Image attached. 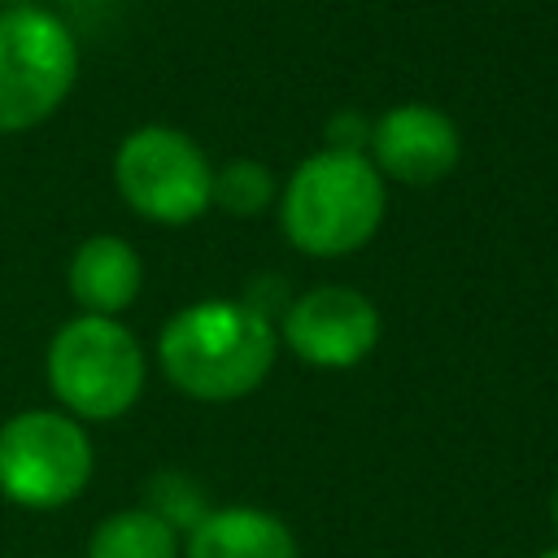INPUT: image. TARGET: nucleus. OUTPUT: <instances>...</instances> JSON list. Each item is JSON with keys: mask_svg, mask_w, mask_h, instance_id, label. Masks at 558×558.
I'll return each instance as SVG.
<instances>
[{"mask_svg": "<svg viewBox=\"0 0 558 558\" xmlns=\"http://www.w3.org/2000/svg\"><path fill=\"white\" fill-rule=\"evenodd\" d=\"M275 209L279 231L296 253L349 257L379 235L388 214V183L366 153L323 144L283 179Z\"/></svg>", "mask_w": 558, "mask_h": 558, "instance_id": "obj_2", "label": "nucleus"}, {"mask_svg": "<svg viewBox=\"0 0 558 558\" xmlns=\"http://www.w3.org/2000/svg\"><path fill=\"white\" fill-rule=\"evenodd\" d=\"M113 187L144 222L187 227L214 209V161L187 131L144 122L113 148Z\"/></svg>", "mask_w": 558, "mask_h": 558, "instance_id": "obj_5", "label": "nucleus"}, {"mask_svg": "<svg viewBox=\"0 0 558 558\" xmlns=\"http://www.w3.org/2000/svg\"><path fill=\"white\" fill-rule=\"evenodd\" d=\"M96 449L87 423L65 410H17L0 423V497L17 510H61L92 484Z\"/></svg>", "mask_w": 558, "mask_h": 558, "instance_id": "obj_6", "label": "nucleus"}, {"mask_svg": "<svg viewBox=\"0 0 558 558\" xmlns=\"http://www.w3.org/2000/svg\"><path fill=\"white\" fill-rule=\"evenodd\" d=\"M183 558H301V545L275 510L235 501L205 510L183 532Z\"/></svg>", "mask_w": 558, "mask_h": 558, "instance_id": "obj_10", "label": "nucleus"}, {"mask_svg": "<svg viewBox=\"0 0 558 558\" xmlns=\"http://www.w3.org/2000/svg\"><path fill=\"white\" fill-rule=\"evenodd\" d=\"M275 196H279V187H275L270 170L253 157H235L214 170V205H222L235 218L262 214L266 205H275Z\"/></svg>", "mask_w": 558, "mask_h": 558, "instance_id": "obj_12", "label": "nucleus"}, {"mask_svg": "<svg viewBox=\"0 0 558 558\" xmlns=\"http://www.w3.org/2000/svg\"><path fill=\"white\" fill-rule=\"evenodd\" d=\"M536 558H558V545H549V549H541Z\"/></svg>", "mask_w": 558, "mask_h": 558, "instance_id": "obj_14", "label": "nucleus"}, {"mask_svg": "<svg viewBox=\"0 0 558 558\" xmlns=\"http://www.w3.org/2000/svg\"><path fill=\"white\" fill-rule=\"evenodd\" d=\"M279 357L275 323L231 296H205L174 310L157 336L161 375L192 401L227 405L257 392Z\"/></svg>", "mask_w": 558, "mask_h": 558, "instance_id": "obj_1", "label": "nucleus"}, {"mask_svg": "<svg viewBox=\"0 0 558 558\" xmlns=\"http://www.w3.org/2000/svg\"><path fill=\"white\" fill-rule=\"evenodd\" d=\"M57 4H78V0H57Z\"/></svg>", "mask_w": 558, "mask_h": 558, "instance_id": "obj_15", "label": "nucleus"}, {"mask_svg": "<svg viewBox=\"0 0 558 558\" xmlns=\"http://www.w3.org/2000/svg\"><path fill=\"white\" fill-rule=\"evenodd\" d=\"M275 331L279 344L310 371H353L375 353L384 318L362 288L314 283L283 310V323Z\"/></svg>", "mask_w": 558, "mask_h": 558, "instance_id": "obj_7", "label": "nucleus"}, {"mask_svg": "<svg viewBox=\"0 0 558 558\" xmlns=\"http://www.w3.org/2000/svg\"><path fill=\"white\" fill-rule=\"evenodd\" d=\"M65 288H70V301L78 305V314L118 318L144 292V257L131 240H122L113 231L87 235L65 262Z\"/></svg>", "mask_w": 558, "mask_h": 558, "instance_id": "obj_9", "label": "nucleus"}, {"mask_svg": "<svg viewBox=\"0 0 558 558\" xmlns=\"http://www.w3.org/2000/svg\"><path fill=\"white\" fill-rule=\"evenodd\" d=\"M549 523H554V532H558V480H554V488H549Z\"/></svg>", "mask_w": 558, "mask_h": 558, "instance_id": "obj_13", "label": "nucleus"}, {"mask_svg": "<svg viewBox=\"0 0 558 558\" xmlns=\"http://www.w3.org/2000/svg\"><path fill=\"white\" fill-rule=\"evenodd\" d=\"M83 558H183V532L153 506H122L92 527Z\"/></svg>", "mask_w": 558, "mask_h": 558, "instance_id": "obj_11", "label": "nucleus"}, {"mask_svg": "<svg viewBox=\"0 0 558 558\" xmlns=\"http://www.w3.org/2000/svg\"><path fill=\"white\" fill-rule=\"evenodd\" d=\"M366 157L384 183L436 187L462 161V131L445 109L427 100H401L371 118Z\"/></svg>", "mask_w": 558, "mask_h": 558, "instance_id": "obj_8", "label": "nucleus"}, {"mask_svg": "<svg viewBox=\"0 0 558 558\" xmlns=\"http://www.w3.org/2000/svg\"><path fill=\"white\" fill-rule=\"evenodd\" d=\"M78 65V39L52 9H0V135L44 126L70 100Z\"/></svg>", "mask_w": 558, "mask_h": 558, "instance_id": "obj_4", "label": "nucleus"}, {"mask_svg": "<svg viewBox=\"0 0 558 558\" xmlns=\"http://www.w3.org/2000/svg\"><path fill=\"white\" fill-rule=\"evenodd\" d=\"M44 379L78 423H113L122 418L148 384V357L140 336L122 318L74 314L61 323L44 353Z\"/></svg>", "mask_w": 558, "mask_h": 558, "instance_id": "obj_3", "label": "nucleus"}]
</instances>
